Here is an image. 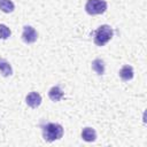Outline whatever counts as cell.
<instances>
[{
    "label": "cell",
    "instance_id": "obj_9",
    "mask_svg": "<svg viewBox=\"0 0 147 147\" xmlns=\"http://www.w3.org/2000/svg\"><path fill=\"white\" fill-rule=\"evenodd\" d=\"M48 98L54 101V102H57L60 101L62 98H63V92L62 90L60 88V86H53L49 91H48Z\"/></svg>",
    "mask_w": 147,
    "mask_h": 147
},
{
    "label": "cell",
    "instance_id": "obj_8",
    "mask_svg": "<svg viewBox=\"0 0 147 147\" xmlns=\"http://www.w3.org/2000/svg\"><path fill=\"white\" fill-rule=\"evenodd\" d=\"M0 72L3 77H8L13 75V69L10 63L3 57H0Z\"/></svg>",
    "mask_w": 147,
    "mask_h": 147
},
{
    "label": "cell",
    "instance_id": "obj_5",
    "mask_svg": "<svg viewBox=\"0 0 147 147\" xmlns=\"http://www.w3.org/2000/svg\"><path fill=\"white\" fill-rule=\"evenodd\" d=\"M25 102L29 107L31 108H37L40 106L41 103V95L38 92H31L26 95L25 98Z\"/></svg>",
    "mask_w": 147,
    "mask_h": 147
},
{
    "label": "cell",
    "instance_id": "obj_7",
    "mask_svg": "<svg viewBox=\"0 0 147 147\" xmlns=\"http://www.w3.org/2000/svg\"><path fill=\"white\" fill-rule=\"evenodd\" d=\"M118 74H119V77L122 78V80H124V82L131 80L133 78V68L131 65H123Z\"/></svg>",
    "mask_w": 147,
    "mask_h": 147
},
{
    "label": "cell",
    "instance_id": "obj_10",
    "mask_svg": "<svg viewBox=\"0 0 147 147\" xmlns=\"http://www.w3.org/2000/svg\"><path fill=\"white\" fill-rule=\"evenodd\" d=\"M92 69L98 74V75H103L105 74V62L101 59H95L92 62Z\"/></svg>",
    "mask_w": 147,
    "mask_h": 147
},
{
    "label": "cell",
    "instance_id": "obj_4",
    "mask_svg": "<svg viewBox=\"0 0 147 147\" xmlns=\"http://www.w3.org/2000/svg\"><path fill=\"white\" fill-rule=\"evenodd\" d=\"M38 38L37 31L30 26V25H25L23 28V32H22V39L25 44H33Z\"/></svg>",
    "mask_w": 147,
    "mask_h": 147
},
{
    "label": "cell",
    "instance_id": "obj_6",
    "mask_svg": "<svg viewBox=\"0 0 147 147\" xmlns=\"http://www.w3.org/2000/svg\"><path fill=\"white\" fill-rule=\"evenodd\" d=\"M82 138L86 142H93L96 139V132L92 127H88V126L87 127H84L82 130Z\"/></svg>",
    "mask_w": 147,
    "mask_h": 147
},
{
    "label": "cell",
    "instance_id": "obj_12",
    "mask_svg": "<svg viewBox=\"0 0 147 147\" xmlns=\"http://www.w3.org/2000/svg\"><path fill=\"white\" fill-rule=\"evenodd\" d=\"M10 34H11L10 29L5 24H0V39H3V40L8 39L10 37Z\"/></svg>",
    "mask_w": 147,
    "mask_h": 147
},
{
    "label": "cell",
    "instance_id": "obj_11",
    "mask_svg": "<svg viewBox=\"0 0 147 147\" xmlns=\"http://www.w3.org/2000/svg\"><path fill=\"white\" fill-rule=\"evenodd\" d=\"M14 9H15V6L11 0H0V10L8 14L14 11Z\"/></svg>",
    "mask_w": 147,
    "mask_h": 147
},
{
    "label": "cell",
    "instance_id": "obj_1",
    "mask_svg": "<svg viewBox=\"0 0 147 147\" xmlns=\"http://www.w3.org/2000/svg\"><path fill=\"white\" fill-rule=\"evenodd\" d=\"M41 129H42V137L48 142L59 140L63 136V127L61 124L57 123H47L42 125Z\"/></svg>",
    "mask_w": 147,
    "mask_h": 147
},
{
    "label": "cell",
    "instance_id": "obj_3",
    "mask_svg": "<svg viewBox=\"0 0 147 147\" xmlns=\"http://www.w3.org/2000/svg\"><path fill=\"white\" fill-rule=\"evenodd\" d=\"M85 10L88 15H100L107 10V2L105 0H87Z\"/></svg>",
    "mask_w": 147,
    "mask_h": 147
},
{
    "label": "cell",
    "instance_id": "obj_2",
    "mask_svg": "<svg viewBox=\"0 0 147 147\" xmlns=\"http://www.w3.org/2000/svg\"><path fill=\"white\" fill-rule=\"evenodd\" d=\"M114 36V30L110 25L103 24L99 26L94 32V44L96 46H105Z\"/></svg>",
    "mask_w": 147,
    "mask_h": 147
}]
</instances>
